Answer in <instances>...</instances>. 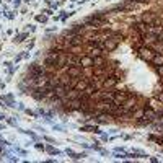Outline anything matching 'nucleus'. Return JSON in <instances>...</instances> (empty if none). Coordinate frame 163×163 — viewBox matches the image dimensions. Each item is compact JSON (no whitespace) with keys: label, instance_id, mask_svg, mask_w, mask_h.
Returning a JSON list of instances; mask_svg holds the SVG:
<instances>
[{"label":"nucleus","instance_id":"f257e3e1","mask_svg":"<svg viewBox=\"0 0 163 163\" xmlns=\"http://www.w3.org/2000/svg\"><path fill=\"white\" fill-rule=\"evenodd\" d=\"M139 52H140V57H142V59H145V61H152L153 55H155V52H153L152 49H149V47H142V49L139 51Z\"/></svg>","mask_w":163,"mask_h":163},{"label":"nucleus","instance_id":"f03ea898","mask_svg":"<svg viewBox=\"0 0 163 163\" xmlns=\"http://www.w3.org/2000/svg\"><path fill=\"white\" fill-rule=\"evenodd\" d=\"M78 67H93V57L90 55H83L78 59Z\"/></svg>","mask_w":163,"mask_h":163},{"label":"nucleus","instance_id":"7ed1b4c3","mask_svg":"<svg viewBox=\"0 0 163 163\" xmlns=\"http://www.w3.org/2000/svg\"><path fill=\"white\" fill-rule=\"evenodd\" d=\"M126 98H127V95L126 93H121V91H116V93H114V100H113V103L116 106H121L122 103L126 101Z\"/></svg>","mask_w":163,"mask_h":163},{"label":"nucleus","instance_id":"20e7f679","mask_svg":"<svg viewBox=\"0 0 163 163\" xmlns=\"http://www.w3.org/2000/svg\"><path fill=\"white\" fill-rule=\"evenodd\" d=\"M82 67L78 65H74V67H67V74H69V77H78V75H82Z\"/></svg>","mask_w":163,"mask_h":163},{"label":"nucleus","instance_id":"39448f33","mask_svg":"<svg viewBox=\"0 0 163 163\" xmlns=\"http://www.w3.org/2000/svg\"><path fill=\"white\" fill-rule=\"evenodd\" d=\"M134 108H136V100H127L122 103V109L124 111H132Z\"/></svg>","mask_w":163,"mask_h":163},{"label":"nucleus","instance_id":"423d86ee","mask_svg":"<svg viewBox=\"0 0 163 163\" xmlns=\"http://www.w3.org/2000/svg\"><path fill=\"white\" fill-rule=\"evenodd\" d=\"M86 86H88V82H86V80H82V78H80L78 82H75L74 88H75V90H78V91H83V90L86 88Z\"/></svg>","mask_w":163,"mask_h":163},{"label":"nucleus","instance_id":"0eeeda50","mask_svg":"<svg viewBox=\"0 0 163 163\" xmlns=\"http://www.w3.org/2000/svg\"><path fill=\"white\" fill-rule=\"evenodd\" d=\"M118 80L119 78L118 77H111V78H106L105 80V83H103V86H105V88H111V86H114L118 83Z\"/></svg>","mask_w":163,"mask_h":163},{"label":"nucleus","instance_id":"6e6552de","mask_svg":"<svg viewBox=\"0 0 163 163\" xmlns=\"http://www.w3.org/2000/svg\"><path fill=\"white\" fill-rule=\"evenodd\" d=\"M98 55H101V47L98 46H91L90 47V57H98Z\"/></svg>","mask_w":163,"mask_h":163},{"label":"nucleus","instance_id":"1a4fd4ad","mask_svg":"<svg viewBox=\"0 0 163 163\" xmlns=\"http://www.w3.org/2000/svg\"><path fill=\"white\" fill-rule=\"evenodd\" d=\"M152 62H153L157 67H158V65H163V55H161V54H158V55L155 54L153 59H152Z\"/></svg>","mask_w":163,"mask_h":163},{"label":"nucleus","instance_id":"9d476101","mask_svg":"<svg viewBox=\"0 0 163 163\" xmlns=\"http://www.w3.org/2000/svg\"><path fill=\"white\" fill-rule=\"evenodd\" d=\"M103 62H105V61H103L100 55H98V57H93V65L95 67H103Z\"/></svg>","mask_w":163,"mask_h":163},{"label":"nucleus","instance_id":"9b49d317","mask_svg":"<svg viewBox=\"0 0 163 163\" xmlns=\"http://www.w3.org/2000/svg\"><path fill=\"white\" fill-rule=\"evenodd\" d=\"M82 44V38L80 36H75L72 41H70V46H80Z\"/></svg>","mask_w":163,"mask_h":163},{"label":"nucleus","instance_id":"f8f14e48","mask_svg":"<svg viewBox=\"0 0 163 163\" xmlns=\"http://www.w3.org/2000/svg\"><path fill=\"white\" fill-rule=\"evenodd\" d=\"M157 72L160 74V75H163V65H158V69H157Z\"/></svg>","mask_w":163,"mask_h":163},{"label":"nucleus","instance_id":"ddd939ff","mask_svg":"<svg viewBox=\"0 0 163 163\" xmlns=\"http://www.w3.org/2000/svg\"><path fill=\"white\" fill-rule=\"evenodd\" d=\"M157 98H158V100H161V101H163V93H158V95H157Z\"/></svg>","mask_w":163,"mask_h":163},{"label":"nucleus","instance_id":"4468645a","mask_svg":"<svg viewBox=\"0 0 163 163\" xmlns=\"http://www.w3.org/2000/svg\"><path fill=\"white\" fill-rule=\"evenodd\" d=\"M137 2H145V0H137Z\"/></svg>","mask_w":163,"mask_h":163}]
</instances>
